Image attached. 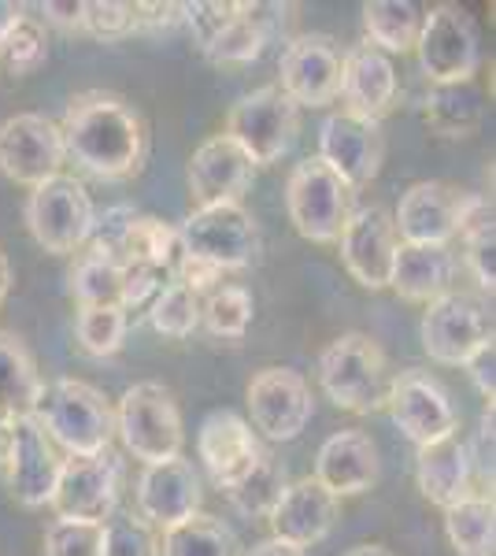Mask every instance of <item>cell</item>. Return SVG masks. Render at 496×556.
Segmentation results:
<instances>
[{"label": "cell", "mask_w": 496, "mask_h": 556, "mask_svg": "<svg viewBox=\"0 0 496 556\" xmlns=\"http://www.w3.org/2000/svg\"><path fill=\"white\" fill-rule=\"evenodd\" d=\"M63 152L82 172L123 182L141 175L149 156V123L126 97L107 89H86L67 101L60 123Z\"/></svg>", "instance_id": "1"}, {"label": "cell", "mask_w": 496, "mask_h": 556, "mask_svg": "<svg viewBox=\"0 0 496 556\" xmlns=\"http://www.w3.org/2000/svg\"><path fill=\"white\" fill-rule=\"evenodd\" d=\"M34 419L67 456H97L115 438V408L97 386L82 379H56L44 386Z\"/></svg>", "instance_id": "2"}, {"label": "cell", "mask_w": 496, "mask_h": 556, "mask_svg": "<svg viewBox=\"0 0 496 556\" xmlns=\"http://www.w3.org/2000/svg\"><path fill=\"white\" fill-rule=\"evenodd\" d=\"M319 386L338 408L371 416L390 397V364L382 345L359 330L333 338L319 356Z\"/></svg>", "instance_id": "3"}, {"label": "cell", "mask_w": 496, "mask_h": 556, "mask_svg": "<svg viewBox=\"0 0 496 556\" xmlns=\"http://www.w3.org/2000/svg\"><path fill=\"white\" fill-rule=\"evenodd\" d=\"M115 434L123 438L126 453H133V460H141L145 468L182 456V412L167 386L133 382L130 390H123L119 408H115Z\"/></svg>", "instance_id": "4"}, {"label": "cell", "mask_w": 496, "mask_h": 556, "mask_svg": "<svg viewBox=\"0 0 496 556\" xmlns=\"http://www.w3.org/2000/svg\"><path fill=\"white\" fill-rule=\"evenodd\" d=\"M285 208H290L296 235L330 245V241L341 238L345 223L356 212V190L338 172H330L319 156H308L290 172Z\"/></svg>", "instance_id": "5"}, {"label": "cell", "mask_w": 496, "mask_h": 556, "mask_svg": "<svg viewBox=\"0 0 496 556\" xmlns=\"http://www.w3.org/2000/svg\"><path fill=\"white\" fill-rule=\"evenodd\" d=\"M178 256L207 264L215 271H245L259 256V227L241 204L196 208L178 227Z\"/></svg>", "instance_id": "6"}, {"label": "cell", "mask_w": 496, "mask_h": 556, "mask_svg": "<svg viewBox=\"0 0 496 556\" xmlns=\"http://www.w3.org/2000/svg\"><path fill=\"white\" fill-rule=\"evenodd\" d=\"M26 227L34 241L52 256H71L93 238L97 208L93 197L78 178L56 175L49 182L34 186L26 197Z\"/></svg>", "instance_id": "7"}, {"label": "cell", "mask_w": 496, "mask_h": 556, "mask_svg": "<svg viewBox=\"0 0 496 556\" xmlns=\"http://www.w3.org/2000/svg\"><path fill=\"white\" fill-rule=\"evenodd\" d=\"M301 130V108L278 86H259L241 97L227 115V138L252 160L256 167L278 164L293 149Z\"/></svg>", "instance_id": "8"}, {"label": "cell", "mask_w": 496, "mask_h": 556, "mask_svg": "<svg viewBox=\"0 0 496 556\" xmlns=\"http://www.w3.org/2000/svg\"><path fill=\"white\" fill-rule=\"evenodd\" d=\"M419 64L434 86L474 83V71L482 64V38L471 15L459 4H434L422 12V30L415 41Z\"/></svg>", "instance_id": "9"}, {"label": "cell", "mask_w": 496, "mask_h": 556, "mask_svg": "<svg viewBox=\"0 0 496 556\" xmlns=\"http://www.w3.org/2000/svg\"><path fill=\"white\" fill-rule=\"evenodd\" d=\"M422 349L434 364L463 367L485 342H493V312L467 290H448L422 312Z\"/></svg>", "instance_id": "10"}, {"label": "cell", "mask_w": 496, "mask_h": 556, "mask_svg": "<svg viewBox=\"0 0 496 556\" xmlns=\"http://www.w3.org/2000/svg\"><path fill=\"white\" fill-rule=\"evenodd\" d=\"M119 490L123 460L112 450L97 456H67L49 505L56 508V519L104 527L115 516V508H119Z\"/></svg>", "instance_id": "11"}, {"label": "cell", "mask_w": 496, "mask_h": 556, "mask_svg": "<svg viewBox=\"0 0 496 556\" xmlns=\"http://www.w3.org/2000/svg\"><path fill=\"white\" fill-rule=\"evenodd\" d=\"M345 52L330 34H296L285 41L278 60V89L296 108H327L341 97Z\"/></svg>", "instance_id": "12"}, {"label": "cell", "mask_w": 496, "mask_h": 556, "mask_svg": "<svg viewBox=\"0 0 496 556\" xmlns=\"http://www.w3.org/2000/svg\"><path fill=\"white\" fill-rule=\"evenodd\" d=\"M385 405H390L393 424L400 427L404 438L419 445V450L459 430V412L453 405V397H448L445 382L434 379L430 371H422V367H408V371L390 379V397H385Z\"/></svg>", "instance_id": "13"}, {"label": "cell", "mask_w": 496, "mask_h": 556, "mask_svg": "<svg viewBox=\"0 0 496 556\" xmlns=\"http://www.w3.org/2000/svg\"><path fill=\"white\" fill-rule=\"evenodd\" d=\"M249 416L270 442H293L311 424V386L293 367H259L245 390Z\"/></svg>", "instance_id": "14"}, {"label": "cell", "mask_w": 496, "mask_h": 556, "mask_svg": "<svg viewBox=\"0 0 496 556\" xmlns=\"http://www.w3.org/2000/svg\"><path fill=\"white\" fill-rule=\"evenodd\" d=\"M63 160V138L60 123H52L41 112H20L0 123V172L20 186H41L60 175Z\"/></svg>", "instance_id": "15"}, {"label": "cell", "mask_w": 496, "mask_h": 556, "mask_svg": "<svg viewBox=\"0 0 496 556\" xmlns=\"http://www.w3.org/2000/svg\"><path fill=\"white\" fill-rule=\"evenodd\" d=\"M319 160L338 172L352 190L367 186L382 172L385 160V134L382 123L359 119L352 112H333L319 127Z\"/></svg>", "instance_id": "16"}, {"label": "cell", "mask_w": 496, "mask_h": 556, "mask_svg": "<svg viewBox=\"0 0 496 556\" xmlns=\"http://www.w3.org/2000/svg\"><path fill=\"white\" fill-rule=\"evenodd\" d=\"M338 241H341V260H345L348 275L356 278L364 290H385V286H390L393 260H396V249H400L390 208H382V204L356 208Z\"/></svg>", "instance_id": "17"}, {"label": "cell", "mask_w": 496, "mask_h": 556, "mask_svg": "<svg viewBox=\"0 0 496 556\" xmlns=\"http://www.w3.org/2000/svg\"><path fill=\"white\" fill-rule=\"evenodd\" d=\"M467 201L471 193L448 182H415L393 212L396 238L404 245H448L459 235Z\"/></svg>", "instance_id": "18"}, {"label": "cell", "mask_w": 496, "mask_h": 556, "mask_svg": "<svg viewBox=\"0 0 496 556\" xmlns=\"http://www.w3.org/2000/svg\"><path fill=\"white\" fill-rule=\"evenodd\" d=\"M63 460L52 450L49 434L41 430V424L34 416L15 419L12 427V445H8V490L12 497L26 508H41L52 501L56 493V479H60Z\"/></svg>", "instance_id": "19"}, {"label": "cell", "mask_w": 496, "mask_h": 556, "mask_svg": "<svg viewBox=\"0 0 496 556\" xmlns=\"http://www.w3.org/2000/svg\"><path fill=\"white\" fill-rule=\"evenodd\" d=\"M256 164L233 146L227 134L201 141L189 156V193L196 208H215V204H241L249 193Z\"/></svg>", "instance_id": "20"}, {"label": "cell", "mask_w": 496, "mask_h": 556, "mask_svg": "<svg viewBox=\"0 0 496 556\" xmlns=\"http://www.w3.org/2000/svg\"><path fill=\"white\" fill-rule=\"evenodd\" d=\"M196 456L204 460L207 475L222 490H230L256 468V460L264 456V445H259L256 430L249 427V419H241L230 408H219L212 416H204L201 430H196Z\"/></svg>", "instance_id": "21"}, {"label": "cell", "mask_w": 496, "mask_h": 556, "mask_svg": "<svg viewBox=\"0 0 496 556\" xmlns=\"http://www.w3.org/2000/svg\"><path fill=\"white\" fill-rule=\"evenodd\" d=\"M201 513V479L186 456L164 464H149L138 479V516L149 527H178L182 519Z\"/></svg>", "instance_id": "22"}, {"label": "cell", "mask_w": 496, "mask_h": 556, "mask_svg": "<svg viewBox=\"0 0 496 556\" xmlns=\"http://www.w3.org/2000/svg\"><path fill=\"white\" fill-rule=\"evenodd\" d=\"M341 97H345V112L382 123L400 97V78H396L393 60L367 41L352 45L345 52V64H341Z\"/></svg>", "instance_id": "23"}, {"label": "cell", "mask_w": 496, "mask_h": 556, "mask_svg": "<svg viewBox=\"0 0 496 556\" xmlns=\"http://www.w3.org/2000/svg\"><path fill=\"white\" fill-rule=\"evenodd\" d=\"M341 501L315 479H301L290 482L285 493L278 497L275 513L267 516L270 523V538L285 545H296V549H308V545L322 542L333 523H338Z\"/></svg>", "instance_id": "24"}, {"label": "cell", "mask_w": 496, "mask_h": 556, "mask_svg": "<svg viewBox=\"0 0 496 556\" xmlns=\"http://www.w3.org/2000/svg\"><path fill=\"white\" fill-rule=\"evenodd\" d=\"M378 475H382L378 445L364 430H338L315 456V482H322L338 501L367 493L378 482Z\"/></svg>", "instance_id": "25"}, {"label": "cell", "mask_w": 496, "mask_h": 556, "mask_svg": "<svg viewBox=\"0 0 496 556\" xmlns=\"http://www.w3.org/2000/svg\"><path fill=\"white\" fill-rule=\"evenodd\" d=\"M415 479H419V490L430 505L448 508L456 501H463L474 482V468H471V450L467 442L456 434L441 438L434 445H422L419 456H415Z\"/></svg>", "instance_id": "26"}, {"label": "cell", "mask_w": 496, "mask_h": 556, "mask_svg": "<svg viewBox=\"0 0 496 556\" xmlns=\"http://www.w3.org/2000/svg\"><path fill=\"white\" fill-rule=\"evenodd\" d=\"M456 278V256L448 245H404L396 249L390 286L411 304H430L441 293L453 290Z\"/></svg>", "instance_id": "27"}, {"label": "cell", "mask_w": 496, "mask_h": 556, "mask_svg": "<svg viewBox=\"0 0 496 556\" xmlns=\"http://www.w3.org/2000/svg\"><path fill=\"white\" fill-rule=\"evenodd\" d=\"M285 20L282 4H238V15L227 30L204 49L212 64H252L267 49L275 30Z\"/></svg>", "instance_id": "28"}, {"label": "cell", "mask_w": 496, "mask_h": 556, "mask_svg": "<svg viewBox=\"0 0 496 556\" xmlns=\"http://www.w3.org/2000/svg\"><path fill=\"white\" fill-rule=\"evenodd\" d=\"M44 393V382L38 375L30 349L20 338L0 330V416L4 419H26L38 412V401Z\"/></svg>", "instance_id": "29"}, {"label": "cell", "mask_w": 496, "mask_h": 556, "mask_svg": "<svg viewBox=\"0 0 496 556\" xmlns=\"http://www.w3.org/2000/svg\"><path fill=\"white\" fill-rule=\"evenodd\" d=\"M71 298L78 308H101V304H119L123 293V260L104 249L101 241H86L71 264ZM123 308V304H119Z\"/></svg>", "instance_id": "30"}, {"label": "cell", "mask_w": 496, "mask_h": 556, "mask_svg": "<svg viewBox=\"0 0 496 556\" xmlns=\"http://www.w3.org/2000/svg\"><path fill=\"white\" fill-rule=\"evenodd\" d=\"M445 534L456 556H493L496 553V508L489 493H467L445 508Z\"/></svg>", "instance_id": "31"}, {"label": "cell", "mask_w": 496, "mask_h": 556, "mask_svg": "<svg viewBox=\"0 0 496 556\" xmlns=\"http://www.w3.org/2000/svg\"><path fill=\"white\" fill-rule=\"evenodd\" d=\"M367 45L378 52H411L422 30V8L411 0H367L364 4Z\"/></svg>", "instance_id": "32"}, {"label": "cell", "mask_w": 496, "mask_h": 556, "mask_svg": "<svg viewBox=\"0 0 496 556\" xmlns=\"http://www.w3.org/2000/svg\"><path fill=\"white\" fill-rule=\"evenodd\" d=\"M115 253H119L123 264H145L170 275L178 264V230L167 227L156 215H130Z\"/></svg>", "instance_id": "33"}, {"label": "cell", "mask_w": 496, "mask_h": 556, "mask_svg": "<svg viewBox=\"0 0 496 556\" xmlns=\"http://www.w3.org/2000/svg\"><path fill=\"white\" fill-rule=\"evenodd\" d=\"M463 238V256H467V271L474 275V282L485 293L496 290V230H493V201L482 193H471L459 223V235Z\"/></svg>", "instance_id": "34"}, {"label": "cell", "mask_w": 496, "mask_h": 556, "mask_svg": "<svg viewBox=\"0 0 496 556\" xmlns=\"http://www.w3.org/2000/svg\"><path fill=\"white\" fill-rule=\"evenodd\" d=\"M160 556H241V542L222 519L196 513L178 527H167Z\"/></svg>", "instance_id": "35"}, {"label": "cell", "mask_w": 496, "mask_h": 556, "mask_svg": "<svg viewBox=\"0 0 496 556\" xmlns=\"http://www.w3.org/2000/svg\"><path fill=\"white\" fill-rule=\"evenodd\" d=\"M427 123L441 138H467L482 123V93L474 83L434 86L427 97Z\"/></svg>", "instance_id": "36"}, {"label": "cell", "mask_w": 496, "mask_h": 556, "mask_svg": "<svg viewBox=\"0 0 496 556\" xmlns=\"http://www.w3.org/2000/svg\"><path fill=\"white\" fill-rule=\"evenodd\" d=\"M285 486H290L285 468L270 453H264L256 460V468H252L245 479L238 482V486H230L227 493H230V505L238 508L241 516L267 519L270 513H275V505H278V497L285 493Z\"/></svg>", "instance_id": "37"}, {"label": "cell", "mask_w": 496, "mask_h": 556, "mask_svg": "<svg viewBox=\"0 0 496 556\" xmlns=\"http://www.w3.org/2000/svg\"><path fill=\"white\" fill-rule=\"evenodd\" d=\"M126 330H130V312L119 308V304L78 308V316H75L78 345H82V353L97 356V361L119 353L123 342H126Z\"/></svg>", "instance_id": "38"}, {"label": "cell", "mask_w": 496, "mask_h": 556, "mask_svg": "<svg viewBox=\"0 0 496 556\" xmlns=\"http://www.w3.org/2000/svg\"><path fill=\"white\" fill-rule=\"evenodd\" d=\"M252 312H256V304H252V293L245 286H215L207 301H201V323L207 327V334L230 338V342L245 338Z\"/></svg>", "instance_id": "39"}, {"label": "cell", "mask_w": 496, "mask_h": 556, "mask_svg": "<svg viewBox=\"0 0 496 556\" xmlns=\"http://www.w3.org/2000/svg\"><path fill=\"white\" fill-rule=\"evenodd\" d=\"M149 323L164 338H189L201 327V298L189 286L178 282V278H170L149 304Z\"/></svg>", "instance_id": "40"}, {"label": "cell", "mask_w": 496, "mask_h": 556, "mask_svg": "<svg viewBox=\"0 0 496 556\" xmlns=\"http://www.w3.org/2000/svg\"><path fill=\"white\" fill-rule=\"evenodd\" d=\"M0 60L12 75H34L44 60H49V34H44V23L34 20V15H23L20 23L8 30V38L0 41Z\"/></svg>", "instance_id": "41"}, {"label": "cell", "mask_w": 496, "mask_h": 556, "mask_svg": "<svg viewBox=\"0 0 496 556\" xmlns=\"http://www.w3.org/2000/svg\"><path fill=\"white\" fill-rule=\"evenodd\" d=\"M101 556H160L156 527H149L133 513H115L104 523V545Z\"/></svg>", "instance_id": "42"}, {"label": "cell", "mask_w": 496, "mask_h": 556, "mask_svg": "<svg viewBox=\"0 0 496 556\" xmlns=\"http://www.w3.org/2000/svg\"><path fill=\"white\" fill-rule=\"evenodd\" d=\"M104 527L75 523V519H52L44 531V556H101Z\"/></svg>", "instance_id": "43"}, {"label": "cell", "mask_w": 496, "mask_h": 556, "mask_svg": "<svg viewBox=\"0 0 496 556\" xmlns=\"http://www.w3.org/2000/svg\"><path fill=\"white\" fill-rule=\"evenodd\" d=\"M82 30L104 41H123L133 30V4L123 0H86L82 4Z\"/></svg>", "instance_id": "44"}, {"label": "cell", "mask_w": 496, "mask_h": 556, "mask_svg": "<svg viewBox=\"0 0 496 556\" xmlns=\"http://www.w3.org/2000/svg\"><path fill=\"white\" fill-rule=\"evenodd\" d=\"M233 15H238V4H222V0H193V4H182V23L193 30V41L201 45V52L227 30Z\"/></svg>", "instance_id": "45"}, {"label": "cell", "mask_w": 496, "mask_h": 556, "mask_svg": "<svg viewBox=\"0 0 496 556\" xmlns=\"http://www.w3.org/2000/svg\"><path fill=\"white\" fill-rule=\"evenodd\" d=\"M167 271L160 267H145V264H123V293H119V304L126 312L130 308H141V304H152L160 290L167 286Z\"/></svg>", "instance_id": "46"}, {"label": "cell", "mask_w": 496, "mask_h": 556, "mask_svg": "<svg viewBox=\"0 0 496 556\" xmlns=\"http://www.w3.org/2000/svg\"><path fill=\"white\" fill-rule=\"evenodd\" d=\"M182 23V4H133V30H175Z\"/></svg>", "instance_id": "47"}, {"label": "cell", "mask_w": 496, "mask_h": 556, "mask_svg": "<svg viewBox=\"0 0 496 556\" xmlns=\"http://www.w3.org/2000/svg\"><path fill=\"white\" fill-rule=\"evenodd\" d=\"M463 367H467V375H471L474 390L482 393L485 401H493V393H496V345L485 342Z\"/></svg>", "instance_id": "48"}, {"label": "cell", "mask_w": 496, "mask_h": 556, "mask_svg": "<svg viewBox=\"0 0 496 556\" xmlns=\"http://www.w3.org/2000/svg\"><path fill=\"white\" fill-rule=\"evenodd\" d=\"M44 23H56L63 30H82V0H44Z\"/></svg>", "instance_id": "49"}, {"label": "cell", "mask_w": 496, "mask_h": 556, "mask_svg": "<svg viewBox=\"0 0 496 556\" xmlns=\"http://www.w3.org/2000/svg\"><path fill=\"white\" fill-rule=\"evenodd\" d=\"M245 556H308V553H304V549H296V545L278 542V538H267V542L252 545V549H249Z\"/></svg>", "instance_id": "50"}, {"label": "cell", "mask_w": 496, "mask_h": 556, "mask_svg": "<svg viewBox=\"0 0 496 556\" xmlns=\"http://www.w3.org/2000/svg\"><path fill=\"white\" fill-rule=\"evenodd\" d=\"M26 15L23 4H15V0H0V41L8 38V30H12L15 23H20Z\"/></svg>", "instance_id": "51"}, {"label": "cell", "mask_w": 496, "mask_h": 556, "mask_svg": "<svg viewBox=\"0 0 496 556\" xmlns=\"http://www.w3.org/2000/svg\"><path fill=\"white\" fill-rule=\"evenodd\" d=\"M8 293H12V260L0 249V304L8 301Z\"/></svg>", "instance_id": "52"}, {"label": "cell", "mask_w": 496, "mask_h": 556, "mask_svg": "<svg viewBox=\"0 0 496 556\" xmlns=\"http://www.w3.org/2000/svg\"><path fill=\"white\" fill-rule=\"evenodd\" d=\"M12 419H4L0 416V468H4V460H8V445H12Z\"/></svg>", "instance_id": "53"}, {"label": "cell", "mask_w": 496, "mask_h": 556, "mask_svg": "<svg viewBox=\"0 0 496 556\" xmlns=\"http://www.w3.org/2000/svg\"><path fill=\"white\" fill-rule=\"evenodd\" d=\"M348 556H393V553L385 549V545H356Z\"/></svg>", "instance_id": "54"}]
</instances>
